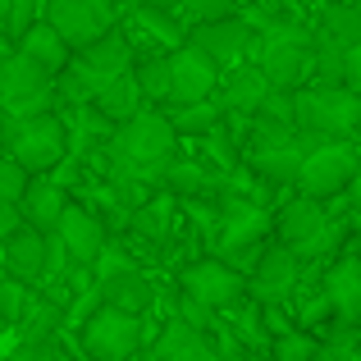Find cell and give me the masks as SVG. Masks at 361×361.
<instances>
[{
	"label": "cell",
	"mask_w": 361,
	"mask_h": 361,
	"mask_svg": "<svg viewBox=\"0 0 361 361\" xmlns=\"http://www.w3.org/2000/svg\"><path fill=\"white\" fill-rule=\"evenodd\" d=\"M110 160H115V174L123 178H142V183H156L169 169V160H178V133L169 115L160 110H142L128 123H119L110 133Z\"/></svg>",
	"instance_id": "1"
},
{
	"label": "cell",
	"mask_w": 361,
	"mask_h": 361,
	"mask_svg": "<svg viewBox=\"0 0 361 361\" xmlns=\"http://www.w3.org/2000/svg\"><path fill=\"white\" fill-rule=\"evenodd\" d=\"M311 46H316V37H311L307 27L274 18V23L261 27L252 64L265 73V82H270L274 92H302L311 82Z\"/></svg>",
	"instance_id": "2"
},
{
	"label": "cell",
	"mask_w": 361,
	"mask_h": 361,
	"mask_svg": "<svg viewBox=\"0 0 361 361\" xmlns=\"http://www.w3.org/2000/svg\"><path fill=\"white\" fill-rule=\"evenodd\" d=\"M274 238L293 247V256L307 265V261H325L334 252V243H343V224L329 215V202L298 192L274 211Z\"/></svg>",
	"instance_id": "3"
},
{
	"label": "cell",
	"mask_w": 361,
	"mask_h": 361,
	"mask_svg": "<svg viewBox=\"0 0 361 361\" xmlns=\"http://www.w3.org/2000/svg\"><path fill=\"white\" fill-rule=\"evenodd\" d=\"M298 133L311 142H357L361 133V97L348 87H302L293 92Z\"/></svg>",
	"instance_id": "4"
},
{
	"label": "cell",
	"mask_w": 361,
	"mask_h": 361,
	"mask_svg": "<svg viewBox=\"0 0 361 361\" xmlns=\"http://www.w3.org/2000/svg\"><path fill=\"white\" fill-rule=\"evenodd\" d=\"M5 147H9L5 156H14L32 178H46L69 156V128H64V119L51 115V110H46V115H27V119H9Z\"/></svg>",
	"instance_id": "5"
},
{
	"label": "cell",
	"mask_w": 361,
	"mask_h": 361,
	"mask_svg": "<svg viewBox=\"0 0 361 361\" xmlns=\"http://www.w3.org/2000/svg\"><path fill=\"white\" fill-rule=\"evenodd\" d=\"M78 343L92 361H133L147 343V316H128V311L101 302L78 325Z\"/></svg>",
	"instance_id": "6"
},
{
	"label": "cell",
	"mask_w": 361,
	"mask_h": 361,
	"mask_svg": "<svg viewBox=\"0 0 361 361\" xmlns=\"http://www.w3.org/2000/svg\"><path fill=\"white\" fill-rule=\"evenodd\" d=\"M357 169H361L357 142H316L307 151V160H302L293 188L302 197H316V202H334V197H348Z\"/></svg>",
	"instance_id": "7"
},
{
	"label": "cell",
	"mask_w": 361,
	"mask_h": 361,
	"mask_svg": "<svg viewBox=\"0 0 361 361\" xmlns=\"http://www.w3.org/2000/svg\"><path fill=\"white\" fill-rule=\"evenodd\" d=\"M178 293L192 302H202L206 311H233L238 302H247V274L233 270L220 256H197L192 265H183L178 274Z\"/></svg>",
	"instance_id": "8"
},
{
	"label": "cell",
	"mask_w": 361,
	"mask_h": 361,
	"mask_svg": "<svg viewBox=\"0 0 361 361\" xmlns=\"http://www.w3.org/2000/svg\"><path fill=\"white\" fill-rule=\"evenodd\" d=\"M55 92V73H46L42 64H32L27 55H9L0 64V110L9 119H27V115H46Z\"/></svg>",
	"instance_id": "9"
},
{
	"label": "cell",
	"mask_w": 361,
	"mask_h": 361,
	"mask_svg": "<svg viewBox=\"0 0 361 361\" xmlns=\"http://www.w3.org/2000/svg\"><path fill=\"white\" fill-rule=\"evenodd\" d=\"M298 288H302V261L293 256V247H283L279 238L265 243V252L247 270V298L261 307H288Z\"/></svg>",
	"instance_id": "10"
},
{
	"label": "cell",
	"mask_w": 361,
	"mask_h": 361,
	"mask_svg": "<svg viewBox=\"0 0 361 361\" xmlns=\"http://www.w3.org/2000/svg\"><path fill=\"white\" fill-rule=\"evenodd\" d=\"M46 23L69 42V51H82V46L101 42L106 32H115V0H46Z\"/></svg>",
	"instance_id": "11"
},
{
	"label": "cell",
	"mask_w": 361,
	"mask_h": 361,
	"mask_svg": "<svg viewBox=\"0 0 361 361\" xmlns=\"http://www.w3.org/2000/svg\"><path fill=\"white\" fill-rule=\"evenodd\" d=\"M256 42H261V32H256L243 14L215 18V23H197L192 32H188V46H197L215 69H233V64H243L247 55L256 51Z\"/></svg>",
	"instance_id": "12"
},
{
	"label": "cell",
	"mask_w": 361,
	"mask_h": 361,
	"mask_svg": "<svg viewBox=\"0 0 361 361\" xmlns=\"http://www.w3.org/2000/svg\"><path fill=\"white\" fill-rule=\"evenodd\" d=\"M169 60V101L165 106H197V101H211L215 92H220V69H215L211 60H206L197 46H178L174 55H165Z\"/></svg>",
	"instance_id": "13"
},
{
	"label": "cell",
	"mask_w": 361,
	"mask_h": 361,
	"mask_svg": "<svg viewBox=\"0 0 361 361\" xmlns=\"http://www.w3.org/2000/svg\"><path fill=\"white\" fill-rule=\"evenodd\" d=\"M55 238H60V247L69 252L73 265L92 270V265L101 261V252L110 247V224L101 220L97 211L69 202V206H64V215H60V224H55Z\"/></svg>",
	"instance_id": "14"
},
{
	"label": "cell",
	"mask_w": 361,
	"mask_h": 361,
	"mask_svg": "<svg viewBox=\"0 0 361 361\" xmlns=\"http://www.w3.org/2000/svg\"><path fill=\"white\" fill-rule=\"evenodd\" d=\"M320 288H325V302L334 311V320L361 325V256L357 252H343L338 261H329Z\"/></svg>",
	"instance_id": "15"
},
{
	"label": "cell",
	"mask_w": 361,
	"mask_h": 361,
	"mask_svg": "<svg viewBox=\"0 0 361 361\" xmlns=\"http://www.w3.org/2000/svg\"><path fill=\"white\" fill-rule=\"evenodd\" d=\"M0 256H5V274L18 283H37L46 279V256H51V233L42 229H14L5 243H0Z\"/></svg>",
	"instance_id": "16"
},
{
	"label": "cell",
	"mask_w": 361,
	"mask_h": 361,
	"mask_svg": "<svg viewBox=\"0 0 361 361\" xmlns=\"http://www.w3.org/2000/svg\"><path fill=\"white\" fill-rule=\"evenodd\" d=\"M270 92H274V87L265 82V73L256 69L252 60H247V64H233V69L224 73L215 97H220V106H224V115H229V119H252Z\"/></svg>",
	"instance_id": "17"
},
{
	"label": "cell",
	"mask_w": 361,
	"mask_h": 361,
	"mask_svg": "<svg viewBox=\"0 0 361 361\" xmlns=\"http://www.w3.org/2000/svg\"><path fill=\"white\" fill-rule=\"evenodd\" d=\"M160 188L178 202H206V197L224 192V174H215V165H202V160H169Z\"/></svg>",
	"instance_id": "18"
},
{
	"label": "cell",
	"mask_w": 361,
	"mask_h": 361,
	"mask_svg": "<svg viewBox=\"0 0 361 361\" xmlns=\"http://www.w3.org/2000/svg\"><path fill=\"white\" fill-rule=\"evenodd\" d=\"M64 206H69V197H64V188L55 183V178H32V183H27V192H23V202H18V215H23L27 229L55 233Z\"/></svg>",
	"instance_id": "19"
},
{
	"label": "cell",
	"mask_w": 361,
	"mask_h": 361,
	"mask_svg": "<svg viewBox=\"0 0 361 361\" xmlns=\"http://www.w3.org/2000/svg\"><path fill=\"white\" fill-rule=\"evenodd\" d=\"M151 361H220V357H215L211 338H206L202 329H192V325L169 316V325L160 329L156 348H151Z\"/></svg>",
	"instance_id": "20"
},
{
	"label": "cell",
	"mask_w": 361,
	"mask_h": 361,
	"mask_svg": "<svg viewBox=\"0 0 361 361\" xmlns=\"http://www.w3.org/2000/svg\"><path fill=\"white\" fill-rule=\"evenodd\" d=\"M97 288H101V302H106V307H119V311H128V316H147V311L156 307V283H151L142 270L110 274V279H101Z\"/></svg>",
	"instance_id": "21"
},
{
	"label": "cell",
	"mask_w": 361,
	"mask_h": 361,
	"mask_svg": "<svg viewBox=\"0 0 361 361\" xmlns=\"http://www.w3.org/2000/svg\"><path fill=\"white\" fill-rule=\"evenodd\" d=\"M18 55H27L32 64H42L46 73H64L73 64V51H69V42H64L60 32H55L51 23H32L23 37H18Z\"/></svg>",
	"instance_id": "22"
},
{
	"label": "cell",
	"mask_w": 361,
	"mask_h": 361,
	"mask_svg": "<svg viewBox=\"0 0 361 361\" xmlns=\"http://www.w3.org/2000/svg\"><path fill=\"white\" fill-rule=\"evenodd\" d=\"M92 106H97V115L106 119V123H128L133 115H142L147 110V97H142V87H137V78L133 73H123V78H115V82H106V87L92 97Z\"/></svg>",
	"instance_id": "23"
},
{
	"label": "cell",
	"mask_w": 361,
	"mask_h": 361,
	"mask_svg": "<svg viewBox=\"0 0 361 361\" xmlns=\"http://www.w3.org/2000/svg\"><path fill=\"white\" fill-rule=\"evenodd\" d=\"M174 220H178V206L174 197H147V202L133 211L128 229L137 233L142 243H165L169 233H174Z\"/></svg>",
	"instance_id": "24"
},
{
	"label": "cell",
	"mask_w": 361,
	"mask_h": 361,
	"mask_svg": "<svg viewBox=\"0 0 361 361\" xmlns=\"http://www.w3.org/2000/svg\"><path fill=\"white\" fill-rule=\"evenodd\" d=\"M316 42L338 46V51H353V46L361 42V5L357 0H343V5L325 9V23H320Z\"/></svg>",
	"instance_id": "25"
},
{
	"label": "cell",
	"mask_w": 361,
	"mask_h": 361,
	"mask_svg": "<svg viewBox=\"0 0 361 361\" xmlns=\"http://www.w3.org/2000/svg\"><path fill=\"white\" fill-rule=\"evenodd\" d=\"M224 119H229V115H224L220 97L197 101V106H174V110H169V123H174L178 137H206V133H215Z\"/></svg>",
	"instance_id": "26"
},
{
	"label": "cell",
	"mask_w": 361,
	"mask_h": 361,
	"mask_svg": "<svg viewBox=\"0 0 361 361\" xmlns=\"http://www.w3.org/2000/svg\"><path fill=\"white\" fill-rule=\"evenodd\" d=\"M311 361H361V325L334 320V325L316 338V357Z\"/></svg>",
	"instance_id": "27"
},
{
	"label": "cell",
	"mask_w": 361,
	"mask_h": 361,
	"mask_svg": "<svg viewBox=\"0 0 361 361\" xmlns=\"http://www.w3.org/2000/svg\"><path fill=\"white\" fill-rule=\"evenodd\" d=\"M229 329L238 334V343L247 353H270V334H265V320H261V302H238V307L229 311Z\"/></svg>",
	"instance_id": "28"
},
{
	"label": "cell",
	"mask_w": 361,
	"mask_h": 361,
	"mask_svg": "<svg viewBox=\"0 0 361 361\" xmlns=\"http://www.w3.org/2000/svg\"><path fill=\"white\" fill-rule=\"evenodd\" d=\"M133 78H137V87H142V97H147V101H156V106H165V101H169V60H165V55H160V60L133 64Z\"/></svg>",
	"instance_id": "29"
},
{
	"label": "cell",
	"mask_w": 361,
	"mask_h": 361,
	"mask_svg": "<svg viewBox=\"0 0 361 361\" xmlns=\"http://www.w3.org/2000/svg\"><path fill=\"white\" fill-rule=\"evenodd\" d=\"M265 357H270V361H311V357H316V334L298 325V329H288V334L274 338Z\"/></svg>",
	"instance_id": "30"
},
{
	"label": "cell",
	"mask_w": 361,
	"mask_h": 361,
	"mask_svg": "<svg viewBox=\"0 0 361 361\" xmlns=\"http://www.w3.org/2000/svg\"><path fill=\"white\" fill-rule=\"evenodd\" d=\"M27 302H32V298H27V283L0 274V325H18L23 311H27Z\"/></svg>",
	"instance_id": "31"
},
{
	"label": "cell",
	"mask_w": 361,
	"mask_h": 361,
	"mask_svg": "<svg viewBox=\"0 0 361 361\" xmlns=\"http://www.w3.org/2000/svg\"><path fill=\"white\" fill-rule=\"evenodd\" d=\"M46 14V0H5V27L9 37H23L32 23H42Z\"/></svg>",
	"instance_id": "32"
},
{
	"label": "cell",
	"mask_w": 361,
	"mask_h": 361,
	"mask_svg": "<svg viewBox=\"0 0 361 361\" xmlns=\"http://www.w3.org/2000/svg\"><path fill=\"white\" fill-rule=\"evenodd\" d=\"M27 183H32V174H27L23 165H18L14 156H0V202H23Z\"/></svg>",
	"instance_id": "33"
},
{
	"label": "cell",
	"mask_w": 361,
	"mask_h": 361,
	"mask_svg": "<svg viewBox=\"0 0 361 361\" xmlns=\"http://www.w3.org/2000/svg\"><path fill=\"white\" fill-rule=\"evenodd\" d=\"M183 14L197 23H215V18H229L238 14V0H183Z\"/></svg>",
	"instance_id": "34"
},
{
	"label": "cell",
	"mask_w": 361,
	"mask_h": 361,
	"mask_svg": "<svg viewBox=\"0 0 361 361\" xmlns=\"http://www.w3.org/2000/svg\"><path fill=\"white\" fill-rule=\"evenodd\" d=\"M137 18L151 27V32L160 37V42H169V46H183V27L174 23V14H160L156 5H147V9H137Z\"/></svg>",
	"instance_id": "35"
},
{
	"label": "cell",
	"mask_w": 361,
	"mask_h": 361,
	"mask_svg": "<svg viewBox=\"0 0 361 361\" xmlns=\"http://www.w3.org/2000/svg\"><path fill=\"white\" fill-rule=\"evenodd\" d=\"M343 87L361 97V42L348 51V60H343Z\"/></svg>",
	"instance_id": "36"
},
{
	"label": "cell",
	"mask_w": 361,
	"mask_h": 361,
	"mask_svg": "<svg viewBox=\"0 0 361 361\" xmlns=\"http://www.w3.org/2000/svg\"><path fill=\"white\" fill-rule=\"evenodd\" d=\"M14 229H23V215H18L14 202H0V243H5Z\"/></svg>",
	"instance_id": "37"
},
{
	"label": "cell",
	"mask_w": 361,
	"mask_h": 361,
	"mask_svg": "<svg viewBox=\"0 0 361 361\" xmlns=\"http://www.w3.org/2000/svg\"><path fill=\"white\" fill-rule=\"evenodd\" d=\"M348 206H353V220H361V169H357L353 188H348Z\"/></svg>",
	"instance_id": "38"
},
{
	"label": "cell",
	"mask_w": 361,
	"mask_h": 361,
	"mask_svg": "<svg viewBox=\"0 0 361 361\" xmlns=\"http://www.w3.org/2000/svg\"><path fill=\"white\" fill-rule=\"evenodd\" d=\"M9 55H14V51H9V37H5V32H0V64H5V60H9Z\"/></svg>",
	"instance_id": "39"
},
{
	"label": "cell",
	"mask_w": 361,
	"mask_h": 361,
	"mask_svg": "<svg viewBox=\"0 0 361 361\" xmlns=\"http://www.w3.org/2000/svg\"><path fill=\"white\" fill-rule=\"evenodd\" d=\"M348 252H357V256H361V229L353 233V238H348Z\"/></svg>",
	"instance_id": "40"
},
{
	"label": "cell",
	"mask_w": 361,
	"mask_h": 361,
	"mask_svg": "<svg viewBox=\"0 0 361 361\" xmlns=\"http://www.w3.org/2000/svg\"><path fill=\"white\" fill-rule=\"evenodd\" d=\"M5 128H9V115L0 110V147H5Z\"/></svg>",
	"instance_id": "41"
}]
</instances>
